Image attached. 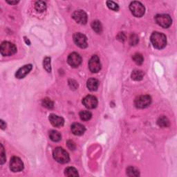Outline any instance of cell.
<instances>
[{
  "instance_id": "cell-8",
  "label": "cell",
  "mask_w": 177,
  "mask_h": 177,
  "mask_svg": "<svg viewBox=\"0 0 177 177\" xmlns=\"http://www.w3.org/2000/svg\"><path fill=\"white\" fill-rule=\"evenodd\" d=\"M89 69L92 73H98L101 69V64H100V58L98 56H93L89 61Z\"/></svg>"
},
{
  "instance_id": "cell-1",
  "label": "cell",
  "mask_w": 177,
  "mask_h": 177,
  "mask_svg": "<svg viewBox=\"0 0 177 177\" xmlns=\"http://www.w3.org/2000/svg\"><path fill=\"white\" fill-rule=\"evenodd\" d=\"M150 40L153 47L157 49H162L167 44V37L162 33L154 32L151 35Z\"/></svg>"
},
{
  "instance_id": "cell-28",
  "label": "cell",
  "mask_w": 177,
  "mask_h": 177,
  "mask_svg": "<svg viewBox=\"0 0 177 177\" xmlns=\"http://www.w3.org/2000/svg\"><path fill=\"white\" fill-rule=\"evenodd\" d=\"M107 6L109 9L111 10H113L114 11H118L119 10L118 5L114 2L112 1H107Z\"/></svg>"
},
{
  "instance_id": "cell-32",
  "label": "cell",
  "mask_w": 177,
  "mask_h": 177,
  "mask_svg": "<svg viewBox=\"0 0 177 177\" xmlns=\"http://www.w3.org/2000/svg\"><path fill=\"white\" fill-rule=\"evenodd\" d=\"M0 123H1V128L2 129H4L5 128H6V123H5V122L2 121V120H1V122H0Z\"/></svg>"
},
{
  "instance_id": "cell-4",
  "label": "cell",
  "mask_w": 177,
  "mask_h": 177,
  "mask_svg": "<svg viewBox=\"0 0 177 177\" xmlns=\"http://www.w3.org/2000/svg\"><path fill=\"white\" fill-rule=\"evenodd\" d=\"M0 51L3 56H10L17 52V48L14 44L9 42H4L1 44Z\"/></svg>"
},
{
  "instance_id": "cell-18",
  "label": "cell",
  "mask_w": 177,
  "mask_h": 177,
  "mask_svg": "<svg viewBox=\"0 0 177 177\" xmlns=\"http://www.w3.org/2000/svg\"><path fill=\"white\" fill-rule=\"evenodd\" d=\"M49 138L53 142H59L62 139V136L58 131L51 130L49 132Z\"/></svg>"
},
{
  "instance_id": "cell-31",
  "label": "cell",
  "mask_w": 177,
  "mask_h": 177,
  "mask_svg": "<svg viewBox=\"0 0 177 177\" xmlns=\"http://www.w3.org/2000/svg\"><path fill=\"white\" fill-rule=\"evenodd\" d=\"M67 144L68 148H69L71 150H74V149H75V143L74 142H73L72 140H68Z\"/></svg>"
},
{
  "instance_id": "cell-21",
  "label": "cell",
  "mask_w": 177,
  "mask_h": 177,
  "mask_svg": "<svg viewBox=\"0 0 177 177\" xmlns=\"http://www.w3.org/2000/svg\"><path fill=\"white\" fill-rule=\"evenodd\" d=\"M143 72L140 70H134L132 73V78L135 81H140L143 80Z\"/></svg>"
},
{
  "instance_id": "cell-9",
  "label": "cell",
  "mask_w": 177,
  "mask_h": 177,
  "mask_svg": "<svg viewBox=\"0 0 177 177\" xmlns=\"http://www.w3.org/2000/svg\"><path fill=\"white\" fill-rule=\"evenodd\" d=\"M73 41L76 45L81 48H85L87 47V38L84 34L81 33H76L73 35Z\"/></svg>"
},
{
  "instance_id": "cell-23",
  "label": "cell",
  "mask_w": 177,
  "mask_h": 177,
  "mask_svg": "<svg viewBox=\"0 0 177 177\" xmlns=\"http://www.w3.org/2000/svg\"><path fill=\"white\" fill-rule=\"evenodd\" d=\"M91 27L93 29L94 31L97 33H100L102 31V26L100 21L96 20L92 21L91 23Z\"/></svg>"
},
{
  "instance_id": "cell-7",
  "label": "cell",
  "mask_w": 177,
  "mask_h": 177,
  "mask_svg": "<svg viewBox=\"0 0 177 177\" xmlns=\"http://www.w3.org/2000/svg\"><path fill=\"white\" fill-rule=\"evenodd\" d=\"M10 169L14 172H19L23 170L24 163L20 158L13 156L10 161Z\"/></svg>"
},
{
  "instance_id": "cell-27",
  "label": "cell",
  "mask_w": 177,
  "mask_h": 177,
  "mask_svg": "<svg viewBox=\"0 0 177 177\" xmlns=\"http://www.w3.org/2000/svg\"><path fill=\"white\" fill-rule=\"evenodd\" d=\"M42 105L46 108L51 110V109L53 108L54 104L52 100H50L49 98H44L42 100Z\"/></svg>"
},
{
  "instance_id": "cell-33",
  "label": "cell",
  "mask_w": 177,
  "mask_h": 177,
  "mask_svg": "<svg viewBox=\"0 0 177 177\" xmlns=\"http://www.w3.org/2000/svg\"><path fill=\"white\" fill-rule=\"evenodd\" d=\"M6 2L8 4H17L18 3V2H9V1H6Z\"/></svg>"
},
{
  "instance_id": "cell-6",
  "label": "cell",
  "mask_w": 177,
  "mask_h": 177,
  "mask_svg": "<svg viewBox=\"0 0 177 177\" xmlns=\"http://www.w3.org/2000/svg\"><path fill=\"white\" fill-rule=\"evenodd\" d=\"M152 102V98L148 95H142L136 98L134 103L136 107L140 109H144L149 107Z\"/></svg>"
},
{
  "instance_id": "cell-29",
  "label": "cell",
  "mask_w": 177,
  "mask_h": 177,
  "mask_svg": "<svg viewBox=\"0 0 177 177\" xmlns=\"http://www.w3.org/2000/svg\"><path fill=\"white\" fill-rule=\"evenodd\" d=\"M138 42V37L136 34H132L129 37V43L132 46L137 45Z\"/></svg>"
},
{
  "instance_id": "cell-20",
  "label": "cell",
  "mask_w": 177,
  "mask_h": 177,
  "mask_svg": "<svg viewBox=\"0 0 177 177\" xmlns=\"http://www.w3.org/2000/svg\"><path fill=\"white\" fill-rule=\"evenodd\" d=\"M35 8L37 12L42 13L47 9V4L43 1L36 2L35 4Z\"/></svg>"
},
{
  "instance_id": "cell-11",
  "label": "cell",
  "mask_w": 177,
  "mask_h": 177,
  "mask_svg": "<svg viewBox=\"0 0 177 177\" xmlns=\"http://www.w3.org/2000/svg\"><path fill=\"white\" fill-rule=\"evenodd\" d=\"M83 104L86 108L89 110H93L95 109L98 105V100L95 96L89 95L84 97L83 100Z\"/></svg>"
},
{
  "instance_id": "cell-10",
  "label": "cell",
  "mask_w": 177,
  "mask_h": 177,
  "mask_svg": "<svg viewBox=\"0 0 177 177\" xmlns=\"http://www.w3.org/2000/svg\"><path fill=\"white\" fill-rule=\"evenodd\" d=\"M72 18L78 24H86L87 22V15L83 10H75L72 14Z\"/></svg>"
},
{
  "instance_id": "cell-17",
  "label": "cell",
  "mask_w": 177,
  "mask_h": 177,
  "mask_svg": "<svg viewBox=\"0 0 177 177\" xmlns=\"http://www.w3.org/2000/svg\"><path fill=\"white\" fill-rule=\"evenodd\" d=\"M157 124L160 127H168L170 126V121H169L167 117L163 116L159 117V119L157 120Z\"/></svg>"
},
{
  "instance_id": "cell-15",
  "label": "cell",
  "mask_w": 177,
  "mask_h": 177,
  "mask_svg": "<svg viewBox=\"0 0 177 177\" xmlns=\"http://www.w3.org/2000/svg\"><path fill=\"white\" fill-rule=\"evenodd\" d=\"M72 133L75 136L83 135L85 132V127L80 123H73L71 127Z\"/></svg>"
},
{
  "instance_id": "cell-24",
  "label": "cell",
  "mask_w": 177,
  "mask_h": 177,
  "mask_svg": "<svg viewBox=\"0 0 177 177\" xmlns=\"http://www.w3.org/2000/svg\"><path fill=\"white\" fill-rule=\"evenodd\" d=\"M92 114L89 111L83 110L80 112V118L83 121H88L91 118Z\"/></svg>"
},
{
  "instance_id": "cell-13",
  "label": "cell",
  "mask_w": 177,
  "mask_h": 177,
  "mask_svg": "<svg viewBox=\"0 0 177 177\" xmlns=\"http://www.w3.org/2000/svg\"><path fill=\"white\" fill-rule=\"evenodd\" d=\"M49 121L53 127H61L64 125V120L60 116H58L54 114H51L48 117Z\"/></svg>"
},
{
  "instance_id": "cell-5",
  "label": "cell",
  "mask_w": 177,
  "mask_h": 177,
  "mask_svg": "<svg viewBox=\"0 0 177 177\" xmlns=\"http://www.w3.org/2000/svg\"><path fill=\"white\" fill-rule=\"evenodd\" d=\"M155 21L160 26L164 29H167L171 25L172 20L169 15L158 14L155 17Z\"/></svg>"
},
{
  "instance_id": "cell-19",
  "label": "cell",
  "mask_w": 177,
  "mask_h": 177,
  "mask_svg": "<svg viewBox=\"0 0 177 177\" xmlns=\"http://www.w3.org/2000/svg\"><path fill=\"white\" fill-rule=\"evenodd\" d=\"M64 174L67 176H69V177H72V176L76 177L79 176L78 170H76L75 167H69L65 169Z\"/></svg>"
},
{
  "instance_id": "cell-12",
  "label": "cell",
  "mask_w": 177,
  "mask_h": 177,
  "mask_svg": "<svg viewBox=\"0 0 177 177\" xmlns=\"http://www.w3.org/2000/svg\"><path fill=\"white\" fill-rule=\"evenodd\" d=\"M67 61L70 66L75 68L80 66V64L82 62V58L78 53L74 52L71 53L69 56Z\"/></svg>"
},
{
  "instance_id": "cell-16",
  "label": "cell",
  "mask_w": 177,
  "mask_h": 177,
  "mask_svg": "<svg viewBox=\"0 0 177 177\" xmlns=\"http://www.w3.org/2000/svg\"><path fill=\"white\" fill-rule=\"evenodd\" d=\"M87 87L91 91H96L99 87V81L96 78H89L87 80Z\"/></svg>"
},
{
  "instance_id": "cell-22",
  "label": "cell",
  "mask_w": 177,
  "mask_h": 177,
  "mask_svg": "<svg viewBox=\"0 0 177 177\" xmlns=\"http://www.w3.org/2000/svg\"><path fill=\"white\" fill-rule=\"evenodd\" d=\"M127 175L129 176H138L140 175L139 170L137 168L130 166L127 168Z\"/></svg>"
},
{
  "instance_id": "cell-3",
  "label": "cell",
  "mask_w": 177,
  "mask_h": 177,
  "mask_svg": "<svg viewBox=\"0 0 177 177\" xmlns=\"http://www.w3.org/2000/svg\"><path fill=\"white\" fill-rule=\"evenodd\" d=\"M129 9L132 15L137 17H141L145 12V6L140 2H132L129 5Z\"/></svg>"
},
{
  "instance_id": "cell-30",
  "label": "cell",
  "mask_w": 177,
  "mask_h": 177,
  "mask_svg": "<svg viewBox=\"0 0 177 177\" xmlns=\"http://www.w3.org/2000/svg\"><path fill=\"white\" fill-rule=\"evenodd\" d=\"M0 154H1V160H0V163H1V165H3L4 163L6 162V154H5L4 147L2 145H1Z\"/></svg>"
},
{
  "instance_id": "cell-2",
  "label": "cell",
  "mask_w": 177,
  "mask_h": 177,
  "mask_svg": "<svg viewBox=\"0 0 177 177\" xmlns=\"http://www.w3.org/2000/svg\"><path fill=\"white\" fill-rule=\"evenodd\" d=\"M53 159L61 164H65L69 161L70 158L68 152L62 148H56L53 152Z\"/></svg>"
},
{
  "instance_id": "cell-14",
  "label": "cell",
  "mask_w": 177,
  "mask_h": 177,
  "mask_svg": "<svg viewBox=\"0 0 177 177\" xmlns=\"http://www.w3.org/2000/svg\"><path fill=\"white\" fill-rule=\"evenodd\" d=\"M32 65L31 64H26L24 65L20 69H19L17 72L15 73V77L18 79L24 78L25 76L29 74V72L31 71L32 69Z\"/></svg>"
},
{
  "instance_id": "cell-26",
  "label": "cell",
  "mask_w": 177,
  "mask_h": 177,
  "mask_svg": "<svg viewBox=\"0 0 177 177\" xmlns=\"http://www.w3.org/2000/svg\"><path fill=\"white\" fill-rule=\"evenodd\" d=\"M43 65H44V68L45 70L47 71L48 73H51V58H48V57H47L44 59V62H43Z\"/></svg>"
},
{
  "instance_id": "cell-25",
  "label": "cell",
  "mask_w": 177,
  "mask_h": 177,
  "mask_svg": "<svg viewBox=\"0 0 177 177\" xmlns=\"http://www.w3.org/2000/svg\"><path fill=\"white\" fill-rule=\"evenodd\" d=\"M132 59H133V60L135 62V63L138 65L142 64L144 61V58L143 56L141 55L140 53H135L134 55L133 56Z\"/></svg>"
}]
</instances>
